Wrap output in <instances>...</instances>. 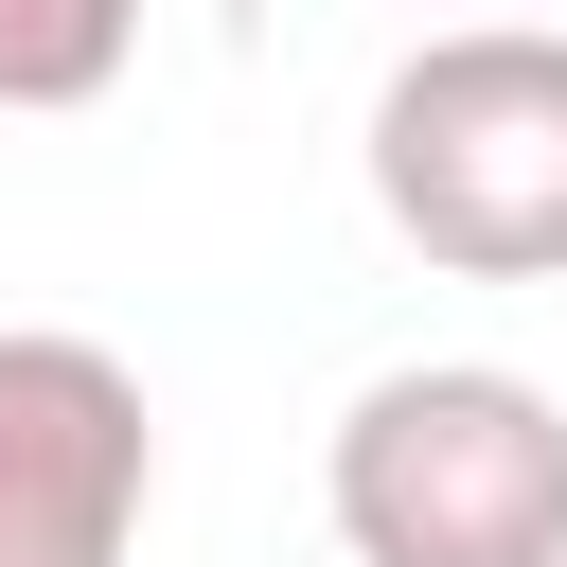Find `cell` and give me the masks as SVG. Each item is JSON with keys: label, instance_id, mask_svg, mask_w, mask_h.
I'll list each match as a JSON object with an SVG mask.
<instances>
[{"label": "cell", "instance_id": "1", "mask_svg": "<svg viewBox=\"0 0 567 567\" xmlns=\"http://www.w3.org/2000/svg\"><path fill=\"white\" fill-rule=\"evenodd\" d=\"M319 514L354 567H567V390H532L496 354L372 372L337 408Z\"/></svg>", "mask_w": 567, "mask_h": 567}, {"label": "cell", "instance_id": "4", "mask_svg": "<svg viewBox=\"0 0 567 567\" xmlns=\"http://www.w3.org/2000/svg\"><path fill=\"white\" fill-rule=\"evenodd\" d=\"M142 53V0H0V106H106Z\"/></svg>", "mask_w": 567, "mask_h": 567}, {"label": "cell", "instance_id": "3", "mask_svg": "<svg viewBox=\"0 0 567 567\" xmlns=\"http://www.w3.org/2000/svg\"><path fill=\"white\" fill-rule=\"evenodd\" d=\"M159 408L106 337L0 319V567H142Z\"/></svg>", "mask_w": 567, "mask_h": 567}, {"label": "cell", "instance_id": "2", "mask_svg": "<svg viewBox=\"0 0 567 567\" xmlns=\"http://www.w3.org/2000/svg\"><path fill=\"white\" fill-rule=\"evenodd\" d=\"M372 213L461 284H567V35L461 18L372 89Z\"/></svg>", "mask_w": 567, "mask_h": 567}]
</instances>
